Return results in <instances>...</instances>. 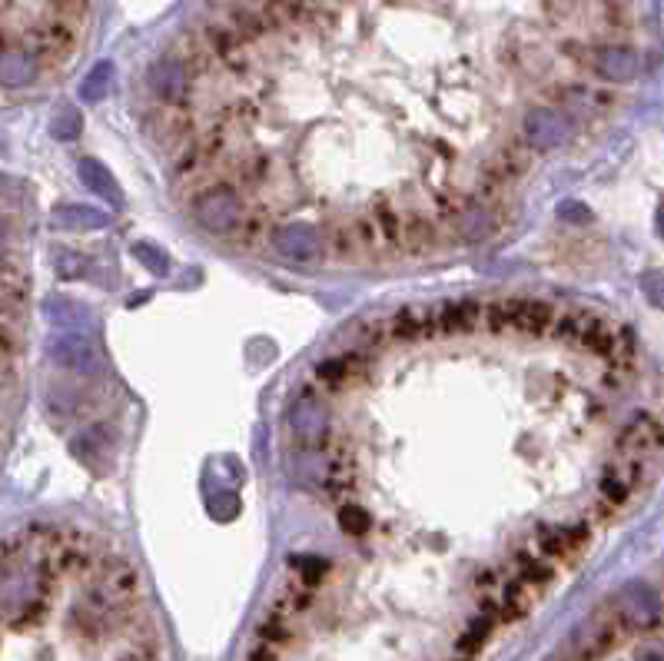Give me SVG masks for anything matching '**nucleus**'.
<instances>
[{
    "mask_svg": "<svg viewBox=\"0 0 664 661\" xmlns=\"http://www.w3.org/2000/svg\"><path fill=\"white\" fill-rule=\"evenodd\" d=\"M193 213L210 233L230 236L233 240L236 226H240V220H243L240 193H236L226 180H216V183H210V187L193 193Z\"/></svg>",
    "mask_w": 664,
    "mask_h": 661,
    "instance_id": "f257e3e1",
    "label": "nucleus"
},
{
    "mask_svg": "<svg viewBox=\"0 0 664 661\" xmlns=\"http://www.w3.org/2000/svg\"><path fill=\"white\" fill-rule=\"evenodd\" d=\"M435 329H439V339L475 333V329H482V303H475V299H459V303L439 306L435 309Z\"/></svg>",
    "mask_w": 664,
    "mask_h": 661,
    "instance_id": "f03ea898",
    "label": "nucleus"
},
{
    "mask_svg": "<svg viewBox=\"0 0 664 661\" xmlns=\"http://www.w3.org/2000/svg\"><path fill=\"white\" fill-rule=\"evenodd\" d=\"M552 303L545 299H525V296H512V333H522L528 339H542L548 336V326L555 319Z\"/></svg>",
    "mask_w": 664,
    "mask_h": 661,
    "instance_id": "7ed1b4c3",
    "label": "nucleus"
},
{
    "mask_svg": "<svg viewBox=\"0 0 664 661\" xmlns=\"http://www.w3.org/2000/svg\"><path fill=\"white\" fill-rule=\"evenodd\" d=\"M150 90H153V97H157V103H190L186 100L190 97V80L183 74L180 57L176 54L163 57L160 64L150 70Z\"/></svg>",
    "mask_w": 664,
    "mask_h": 661,
    "instance_id": "20e7f679",
    "label": "nucleus"
},
{
    "mask_svg": "<svg viewBox=\"0 0 664 661\" xmlns=\"http://www.w3.org/2000/svg\"><path fill=\"white\" fill-rule=\"evenodd\" d=\"M445 243V233L435 226L425 213H406L402 216V233H399V253H432Z\"/></svg>",
    "mask_w": 664,
    "mask_h": 661,
    "instance_id": "39448f33",
    "label": "nucleus"
},
{
    "mask_svg": "<svg viewBox=\"0 0 664 661\" xmlns=\"http://www.w3.org/2000/svg\"><path fill=\"white\" fill-rule=\"evenodd\" d=\"M40 14H27V10H17L10 0H0V67L14 57H30L24 47H20V34L34 24Z\"/></svg>",
    "mask_w": 664,
    "mask_h": 661,
    "instance_id": "423d86ee",
    "label": "nucleus"
},
{
    "mask_svg": "<svg viewBox=\"0 0 664 661\" xmlns=\"http://www.w3.org/2000/svg\"><path fill=\"white\" fill-rule=\"evenodd\" d=\"M4 243H7V230L4 220H0V256H4ZM17 356H20V336L17 326L0 319V386H10L17 376Z\"/></svg>",
    "mask_w": 664,
    "mask_h": 661,
    "instance_id": "0eeeda50",
    "label": "nucleus"
},
{
    "mask_svg": "<svg viewBox=\"0 0 664 661\" xmlns=\"http://www.w3.org/2000/svg\"><path fill=\"white\" fill-rule=\"evenodd\" d=\"M588 60L591 67L598 70V74L605 77H615V80H628L631 74H635V54L625 47H601L595 44L588 50Z\"/></svg>",
    "mask_w": 664,
    "mask_h": 661,
    "instance_id": "6e6552de",
    "label": "nucleus"
},
{
    "mask_svg": "<svg viewBox=\"0 0 664 661\" xmlns=\"http://www.w3.org/2000/svg\"><path fill=\"white\" fill-rule=\"evenodd\" d=\"M266 236H269V213L263 210V206H249V210H243V220H240V226H236L233 243L246 246V250H259V246L266 243Z\"/></svg>",
    "mask_w": 664,
    "mask_h": 661,
    "instance_id": "1a4fd4ad",
    "label": "nucleus"
},
{
    "mask_svg": "<svg viewBox=\"0 0 664 661\" xmlns=\"http://www.w3.org/2000/svg\"><path fill=\"white\" fill-rule=\"evenodd\" d=\"M372 223H376V230L382 236V243H386L389 253H399V233H402V210H396L389 200H379L372 206Z\"/></svg>",
    "mask_w": 664,
    "mask_h": 661,
    "instance_id": "9d476101",
    "label": "nucleus"
},
{
    "mask_svg": "<svg viewBox=\"0 0 664 661\" xmlns=\"http://www.w3.org/2000/svg\"><path fill=\"white\" fill-rule=\"evenodd\" d=\"M389 326V343H419L422 339V309L402 306L399 313L386 319Z\"/></svg>",
    "mask_w": 664,
    "mask_h": 661,
    "instance_id": "9b49d317",
    "label": "nucleus"
},
{
    "mask_svg": "<svg viewBox=\"0 0 664 661\" xmlns=\"http://www.w3.org/2000/svg\"><path fill=\"white\" fill-rule=\"evenodd\" d=\"M326 250L329 256H336L339 263H359L362 250L356 243V233H352L349 223H332L326 230Z\"/></svg>",
    "mask_w": 664,
    "mask_h": 661,
    "instance_id": "f8f14e48",
    "label": "nucleus"
},
{
    "mask_svg": "<svg viewBox=\"0 0 664 661\" xmlns=\"http://www.w3.org/2000/svg\"><path fill=\"white\" fill-rule=\"evenodd\" d=\"M293 568H296L293 582H296V585H303V588H309V592H316V588L329 578V562L313 559V555H299V559L293 562Z\"/></svg>",
    "mask_w": 664,
    "mask_h": 661,
    "instance_id": "ddd939ff",
    "label": "nucleus"
},
{
    "mask_svg": "<svg viewBox=\"0 0 664 661\" xmlns=\"http://www.w3.org/2000/svg\"><path fill=\"white\" fill-rule=\"evenodd\" d=\"M339 525H342V529H346L349 535H366V532L372 529L369 512L362 509V505H356V502H342V509H339Z\"/></svg>",
    "mask_w": 664,
    "mask_h": 661,
    "instance_id": "4468645a",
    "label": "nucleus"
},
{
    "mask_svg": "<svg viewBox=\"0 0 664 661\" xmlns=\"http://www.w3.org/2000/svg\"><path fill=\"white\" fill-rule=\"evenodd\" d=\"M359 349H382V346H389V326H386V319H369V323H362L359 329Z\"/></svg>",
    "mask_w": 664,
    "mask_h": 661,
    "instance_id": "2eb2a0df",
    "label": "nucleus"
},
{
    "mask_svg": "<svg viewBox=\"0 0 664 661\" xmlns=\"http://www.w3.org/2000/svg\"><path fill=\"white\" fill-rule=\"evenodd\" d=\"M578 4L575 0H542V17L548 27H562L568 20H575Z\"/></svg>",
    "mask_w": 664,
    "mask_h": 661,
    "instance_id": "dca6fc26",
    "label": "nucleus"
}]
</instances>
